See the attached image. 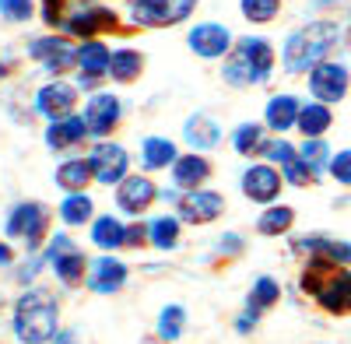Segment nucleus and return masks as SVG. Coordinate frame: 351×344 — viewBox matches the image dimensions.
Instances as JSON below:
<instances>
[{
  "instance_id": "bb28decb",
  "label": "nucleus",
  "mask_w": 351,
  "mask_h": 344,
  "mask_svg": "<svg viewBox=\"0 0 351 344\" xmlns=\"http://www.w3.org/2000/svg\"><path fill=\"white\" fill-rule=\"evenodd\" d=\"M232 148H236V155L243 158H256L267 151V127L263 123H239L236 130H232Z\"/></svg>"
},
{
  "instance_id": "aec40b11",
  "label": "nucleus",
  "mask_w": 351,
  "mask_h": 344,
  "mask_svg": "<svg viewBox=\"0 0 351 344\" xmlns=\"http://www.w3.org/2000/svg\"><path fill=\"white\" fill-rule=\"evenodd\" d=\"M211 172H215V165H211L208 155L186 151V155L176 158V165H172V186H176V190H183V193L204 190V183L211 180Z\"/></svg>"
},
{
  "instance_id": "423d86ee",
  "label": "nucleus",
  "mask_w": 351,
  "mask_h": 344,
  "mask_svg": "<svg viewBox=\"0 0 351 344\" xmlns=\"http://www.w3.org/2000/svg\"><path fill=\"white\" fill-rule=\"evenodd\" d=\"M46 264L53 267L56 281L64 284V288H81L88 281V271H92V260L77 249V243L67 236V232H56L46 246Z\"/></svg>"
},
{
  "instance_id": "79ce46f5",
  "label": "nucleus",
  "mask_w": 351,
  "mask_h": 344,
  "mask_svg": "<svg viewBox=\"0 0 351 344\" xmlns=\"http://www.w3.org/2000/svg\"><path fill=\"white\" fill-rule=\"evenodd\" d=\"M330 176L341 183V186H351V148H344V151H337L334 158H330Z\"/></svg>"
},
{
  "instance_id": "4be33fe9",
  "label": "nucleus",
  "mask_w": 351,
  "mask_h": 344,
  "mask_svg": "<svg viewBox=\"0 0 351 344\" xmlns=\"http://www.w3.org/2000/svg\"><path fill=\"white\" fill-rule=\"evenodd\" d=\"M176 158H180V148H176V140L158 137V134H152V137H144V140H141V165H144V172L172 169Z\"/></svg>"
},
{
  "instance_id": "ddd939ff",
  "label": "nucleus",
  "mask_w": 351,
  "mask_h": 344,
  "mask_svg": "<svg viewBox=\"0 0 351 344\" xmlns=\"http://www.w3.org/2000/svg\"><path fill=\"white\" fill-rule=\"evenodd\" d=\"M109 67H112V49L102 39H88L77 46V88L95 92V84L109 77Z\"/></svg>"
},
{
  "instance_id": "4468645a",
  "label": "nucleus",
  "mask_w": 351,
  "mask_h": 344,
  "mask_svg": "<svg viewBox=\"0 0 351 344\" xmlns=\"http://www.w3.org/2000/svg\"><path fill=\"white\" fill-rule=\"evenodd\" d=\"M74 109H77V84H71V81L56 77V81H46L36 92V112L46 116L49 123L64 120V116H74Z\"/></svg>"
},
{
  "instance_id": "0eeeda50",
  "label": "nucleus",
  "mask_w": 351,
  "mask_h": 344,
  "mask_svg": "<svg viewBox=\"0 0 351 344\" xmlns=\"http://www.w3.org/2000/svg\"><path fill=\"white\" fill-rule=\"evenodd\" d=\"M351 88V71L341 64V60H324L309 71V95L313 102H324V106H334L348 95Z\"/></svg>"
},
{
  "instance_id": "f8f14e48",
  "label": "nucleus",
  "mask_w": 351,
  "mask_h": 344,
  "mask_svg": "<svg viewBox=\"0 0 351 344\" xmlns=\"http://www.w3.org/2000/svg\"><path fill=\"white\" fill-rule=\"evenodd\" d=\"M243 197L253 200V204H274L281 197V186H285V176L271 165V162H253L246 172H243Z\"/></svg>"
},
{
  "instance_id": "09e8293b",
  "label": "nucleus",
  "mask_w": 351,
  "mask_h": 344,
  "mask_svg": "<svg viewBox=\"0 0 351 344\" xmlns=\"http://www.w3.org/2000/svg\"><path fill=\"white\" fill-rule=\"evenodd\" d=\"M348 46H351V32H348Z\"/></svg>"
},
{
  "instance_id": "f257e3e1",
  "label": "nucleus",
  "mask_w": 351,
  "mask_h": 344,
  "mask_svg": "<svg viewBox=\"0 0 351 344\" xmlns=\"http://www.w3.org/2000/svg\"><path fill=\"white\" fill-rule=\"evenodd\" d=\"M11 330L21 344H49L60 334V302L49 288H28L14 299Z\"/></svg>"
},
{
  "instance_id": "2eb2a0df",
  "label": "nucleus",
  "mask_w": 351,
  "mask_h": 344,
  "mask_svg": "<svg viewBox=\"0 0 351 344\" xmlns=\"http://www.w3.org/2000/svg\"><path fill=\"white\" fill-rule=\"evenodd\" d=\"M228 200L218 193V190H193V193H183L180 197V221H190V225H211L225 214Z\"/></svg>"
},
{
  "instance_id": "37998d69",
  "label": "nucleus",
  "mask_w": 351,
  "mask_h": 344,
  "mask_svg": "<svg viewBox=\"0 0 351 344\" xmlns=\"http://www.w3.org/2000/svg\"><path fill=\"white\" fill-rule=\"evenodd\" d=\"M127 246H152V239H148V225H141V221L127 225Z\"/></svg>"
},
{
  "instance_id": "ea45409f",
  "label": "nucleus",
  "mask_w": 351,
  "mask_h": 344,
  "mask_svg": "<svg viewBox=\"0 0 351 344\" xmlns=\"http://www.w3.org/2000/svg\"><path fill=\"white\" fill-rule=\"evenodd\" d=\"M327 151H330V148L324 145V137H306V145L299 148V158L319 172L324 165H330V162H327Z\"/></svg>"
},
{
  "instance_id": "b1692460",
  "label": "nucleus",
  "mask_w": 351,
  "mask_h": 344,
  "mask_svg": "<svg viewBox=\"0 0 351 344\" xmlns=\"http://www.w3.org/2000/svg\"><path fill=\"white\" fill-rule=\"evenodd\" d=\"M183 140L193 148V151H211L218 140H221V127L211 120V116H204V112H197V116H190L183 123Z\"/></svg>"
},
{
  "instance_id": "9b49d317",
  "label": "nucleus",
  "mask_w": 351,
  "mask_h": 344,
  "mask_svg": "<svg viewBox=\"0 0 351 344\" xmlns=\"http://www.w3.org/2000/svg\"><path fill=\"white\" fill-rule=\"evenodd\" d=\"M186 46L200 56V60H221V56L232 53L236 46V36L228 32V25H218V21H200L190 28L186 36Z\"/></svg>"
},
{
  "instance_id": "412c9836",
  "label": "nucleus",
  "mask_w": 351,
  "mask_h": 344,
  "mask_svg": "<svg viewBox=\"0 0 351 344\" xmlns=\"http://www.w3.org/2000/svg\"><path fill=\"white\" fill-rule=\"evenodd\" d=\"M299 112H302V102L295 95L281 92V95H274L267 106H263V127L274 130V134H285V130H291L299 123Z\"/></svg>"
},
{
  "instance_id": "72a5a7b5",
  "label": "nucleus",
  "mask_w": 351,
  "mask_h": 344,
  "mask_svg": "<svg viewBox=\"0 0 351 344\" xmlns=\"http://www.w3.org/2000/svg\"><path fill=\"white\" fill-rule=\"evenodd\" d=\"M180 218H172V214H162V218H155L152 225H148V239H152V246L155 249H176L180 246Z\"/></svg>"
},
{
  "instance_id": "a18cd8bd",
  "label": "nucleus",
  "mask_w": 351,
  "mask_h": 344,
  "mask_svg": "<svg viewBox=\"0 0 351 344\" xmlns=\"http://www.w3.org/2000/svg\"><path fill=\"white\" fill-rule=\"evenodd\" d=\"M218 249H221L225 256H232V253H243V239H236V232H228V236L218 243Z\"/></svg>"
},
{
  "instance_id": "49530a36",
  "label": "nucleus",
  "mask_w": 351,
  "mask_h": 344,
  "mask_svg": "<svg viewBox=\"0 0 351 344\" xmlns=\"http://www.w3.org/2000/svg\"><path fill=\"white\" fill-rule=\"evenodd\" d=\"M14 264V249L11 243H0V267H11Z\"/></svg>"
},
{
  "instance_id": "a211bd4d",
  "label": "nucleus",
  "mask_w": 351,
  "mask_h": 344,
  "mask_svg": "<svg viewBox=\"0 0 351 344\" xmlns=\"http://www.w3.org/2000/svg\"><path fill=\"white\" fill-rule=\"evenodd\" d=\"M88 137H92V134H88V123H84V116H77V112H74V116H64V120L46 123V130H43L46 148H49V151H56V155L81 148Z\"/></svg>"
},
{
  "instance_id": "c85d7f7f",
  "label": "nucleus",
  "mask_w": 351,
  "mask_h": 344,
  "mask_svg": "<svg viewBox=\"0 0 351 344\" xmlns=\"http://www.w3.org/2000/svg\"><path fill=\"white\" fill-rule=\"evenodd\" d=\"M92 243H95L99 249H106V253L123 249V246H127V225H123L120 218H112V214H99V218L92 221Z\"/></svg>"
},
{
  "instance_id": "c03bdc74",
  "label": "nucleus",
  "mask_w": 351,
  "mask_h": 344,
  "mask_svg": "<svg viewBox=\"0 0 351 344\" xmlns=\"http://www.w3.org/2000/svg\"><path fill=\"white\" fill-rule=\"evenodd\" d=\"M256 323H260V312H256V309H243L236 330H239V334H250V330H256Z\"/></svg>"
},
{
  "instance_id": "a19ab883",
  "label": "nucleus",
  "mask_w": 351,
  "mask_h": 344,
  "mask_svg": "<svg viewBox=\"0 0 351 344\" xmlns=\"http://www.w3.org/2000/svg\"><path fill=\"white\" fill-rule=\"evenodd\" d=\"M263 155H267L271 165H288L291 158L299 155V148H295V145H288L285 137H274V140H267V151H263Z\"/></svg>"
},
{
  "instance_id": "9d476101",
  "label": "nucleus",
  "mask_w": 351,
  "mask_h": 344,
  "mask_svg": "<svg viewBox=\"0 0 351 344\" xmlns=\"http://www.w3.org/2000/svg\"><path fill=\"white\" fill-rule=\"evenodd\" d=\"M88 162H92V172H95V183L102 186H120L127 176H130V155L127 148L112 145V140H99V145L88 151Z\"/></svg>"
},
{
  "instance_id": "473e14b6",
  "label": "nucleus",
  "mask_w": 351,
  "mask_h": 344,
  "mask_svg": "<svg viewBox=\"0 0 351 344\" xmlns=\"http://www.w3.org/2000/svg\"><path fill=\"white\" fill-rule=\"evenodd\" d=\"M278 302H281V284H278L274 278H267V274L256 278L253 288H250V295H246V309H256L260 317H263V312L274 309Z\"/></svg>"
},
{
  "instance_id": "20e7f679",
  "label": "nucleus",
  "mask_w": 351,
  "mask_h": 344,
  "mask_svg": "<svg viewBox=\"0 0 351 344\" xmlns=\"http://www.w3.org/2000/svg\"><path fill=\"white\" fill-rule=\"evenodd\" d=\"M278 67V53L274 46L263 39V36H246V39H236L232 53L225 56V67H221V77L236 88H253V84H263Z\"/></svg>"
},
{
  "instance_id": "c9c22d12",
  "label": "nucleus",
  "mask_w": 351,
  "mask_h": 344,
  "mask_svg": "<svg viewBox=\"0 0 351 344\" xmlns=\"http://www.w3.org/2000/svg\"><path fill=\"white\" fill-rule=\"evenodd\" d=\"M158 337L162 341H180L183 337V330H186V309L183 306H165L162 312H158Z\"/></svg>"
},
{
  "instance_id": "cd10ccee",
  "label": "nucleus",
  "mask_w": 351,
  "mask_h": 344,
  "mask_svg": "<svg viewBox=\"0 0 351 344\" xmlns=\"http://www.w3.org/2000/svg\"><path fill=\"white\" fill-rule=\"evenodd\" d=\"M141 74H144V53H141V49H134V46L112 49V67H109V77H112L116 84H134Z\"/></svg>"
},
{
  "instance_id": "dca6fc26",
  "label": "nucleus",
  "mask_w": 351,
  "mask_h": 344,
  "mask_svg": "<svg viewBox=\"0 0 351 344\" xmlns=\"http://www.w3.org/2000/svg\"><path fill=\"white\" fill-rule=\"evenodd\" d=\"M158 200V186H155V180H148V176H127L120 186H116V208H120L123 214H130V218H141L144 211H148L152 204Z\"/></svg>"
},
{
  "instance_id": "f03ea898",
  "label": "nucleus",
  "mask_w": 351,
  "mask_h": 344,
  "mask_svg": "<svg viewBox=\"0 0 351 344\" xmlns=\"http://www.w3.org/2000/svg\"><path fill=\"white\" fill-rule=\"evenodd\" d=\"M299 288L330 317H351V271L344 264L309 256L299 274Z\"/></svg>"
},
{
  "instance_id": "7c9ffc66",
  "label": "nucleus",
  "mask_w": 351,
  "mask_h": 344,
  "mask_svg": "<svg viewBox=\"0 0 351 344\" xmlns=\"http://www.w3.org/2000/svg\"><path fill=\"white\" fill-rule=\"evenodd\" d=\"M295 127L302 130V137H324V134L334 127V112H330V106H324V102H306Z\"/></svg>"
},
{
  "instance_id": "58836bf2",
  "label": "nucleus",
  "mask_w": 351,
  "mask_h": 344,
  "mask_svg": "<svg viewBox=\"0 0 351 344\" xmlns=\"http://www.w3.org/2000/svg\"><path fill=\"white\" fill-rule=\"evenodd\" d=\"M36 14V0H0V18L11 25H25Z\"/></svg>"
},
{
  "instance_id": "39448f33",
  "label": "nucleus",
  "mask_w": 351,
  "mask_h": 344,
  "mask_svg": "<svg viewBox=\"0 0 351 344\" xmlns=\"http://www.w3.org/2000/svg\"><path fill=\"white\" fill-rule=\"evenodd\" d=\"M53 228V208L43 204V200H21V204H14L4 218V236L8 243H21L28 253L39 249L49 236Z\"/></svg>"
},
{
  "instance_id": "4c0bfd02",
  "label": "nucleus",
  "mask_w": 351,
  "mask_h": 344,
  "mask_svg": "<svg viewBox=\"0 0 351 344\" xmlns=\"http://www.w3.org/2000/svg\"><path fill=\"white\" fill-rule=\"evenodd\" d=\"M281 176H285V183H291V186H313V183H319V180H316L319 172H316L313 165H306L299 155L291 158L288 165H281Z\"/></svg>"
},
{
  "instance_id": "a878e982",
  "label": "nucleus",
  "mask_w": 351,
  "mask_h": 344,
  "mask_svg": "<svg viewBox=\"0 0 351 344\" xmlns=\"http://www.w3.org/2000/svg\"><path fill=\"white\" fill-rule=\"evenodd\" d=\"M56 214L67 228H81V225H92L95 221V200L88 193H67L60 204H56Z\"/></svg>"
},
{
  "instance_id": "6ab92c4d",
  "label": "nucleus",
  "mask_w": 351,
  "mask_h": 344,
  "mask_svg": "<svg viewBox=\"0 0 351 344\" xmlns=\"http://www.w3.org/2000/svg\"><path fill=\"white\" fill-rule=\"evenodd\" d=\"M130 271L127 264L120 260V256H99V260H92V271H88V288H92L95 295H116V292H123V284H127Z\"/></svg>"
},
{
  "instance_id": "1a4fd4ad",
  "label": "nucleus",
  "mask_w": 351,
  "mask_h": 344,
  "mask_svg": "<svg viewBox=\"0 0 351 344\" xmlns=\"http://www.w3.org/2000/svg\"><path fill=\"white\" fill-rule=\"evenodd\" d=\"M84 123H88V134L106 140L116 127H120V116H123V102L120 95H112V92H92L84 102Z\"/></svg>"
},
{
  "instance_id": "f704fd0d",
  "label": "nucleus",
  "mask_w": 351,
  "mask_h": 344,
  "mask_svg": "<svg viewBox=\"0 0 351 344\" xmlns=\"http://www.w3.org/2000/svg\"><path fill=\"white\" fill-rule=\"evenodd\" d=\"M81 8H88V0H43V21L49 28H67Z\"/></svg>"
},
{
  "instance_id": "de8ad7c7",
  "label": "nucleus",
  "mask_w": 351,
  "mask_h": 344,
  "mask_svg": "<svg viewBox=\"0 0 351 344\" xmlns=\"http://www.w3.org/2000/svg\"><path fill=\"white\" fill-rule=\"evenodd\" d=\"M53 344H77V341H74V330H60V334L53 337Z\"/></svg>"
},
{
  "instance_id": "6e6552de",
  "label": "nucleus",
  "mask_w": 351,
  "mask_h": 344,
  "mask_svg": "<svg viewBox=\"0 0 351 344\" xmlns=\"http://www.w3.org/2000/svg\"><path fill=\"white\" fill-rule=\"evenodd\" d=\"M28 56L39 60L53 77H60L67 71H77V46L64 36H39L28 42Z\"/></svg>"
},
{
  "instance_id": "5701e85b",
  "label": "nucleus",
  "mask_w": 351,
  "mask_h": 344,
  "mask_svg": "<svg viewBox=\"0 0 351 344\" xmlns=\"http://www.w3.org/2000/svg\"><path fill=\"white\" fill-rule=\"evenodd\" d=\"M53 183L60 186V190H67V193H84L88 183H95L92 162H88V158H67V162H60V165H56V172H53Z\"/></svg>"
},
{
  "instance_id": "c756f323",
  "label": "nucleus",
  "mask_w": 351,
  "mask_h": 344,
  "mask_svg": "<svg viewBox=\"0 0 351 344\" xmlns=\"http://www.w3.org/2000/svg\"><path fill=\"white\" fill-rule=\"evenodd\" d=\"M193 8H197V0H162V4L144 18L141 25L144 28H169V25H180V21H186L190 14H193Z\"/></svg>"
},
{
  "instance_id": "7ed1b4c3",
  "label": "nucleus",
  "mask_w": 351,
  "mask_h": 344,
  "mask_svg": "<svg viewBox=\"0 0 351 344\" xmlns=\"http://www.w3.org/2000/svg\"><path fill=\"white\" fill-rule=\"evenodd\" d=\"M337 42H341V28L334 21H309V25L295 28L281 46L285 74H309L316 64L327 60Z\"/></svg>"
},
{
  "instance_id": "2f4dec72",
  "label": "nucleus",
  "mask_w": 351,
  "mask_h": 344,
  "mask_svg": "<svg viewBox=\"0 0 351 344\" xmlns=\"http://www.w3.org/2000/svg\"><path fill=\"white\" fill-rule=\"evenodd\" d=\"M291 225H295V208H288V204H271L267 211L256 218V232L267 236V239H274V236L291 232Z\"/></svg>"
},
{
  "instance_id": "393cba45",
  "label": "nucleus",
  "mask_w": 351,
  "mask_h": 344,
  "mask_svg": "<svg viewBox=\"0 0 351 344\" xmlns=\"http://www.w3.org/2000/svg\"><path fill=\"white\" fill-rule=\"evenodd\" d=\"M295 249L299 253H309V256H319V260H334V264H351V246L348 243H337L330 236H306V239H295Z\"/></svg>"
},
{
  "instance_id": "f3484780",
  "label": "nucleus",
  "mask_w": 351,
  "mask_h": 344,
  "mask_svg": "<svg viewBox=\"0 0 351 344\" xmlns=\"http://www.w3.org/2000/svg\"><path fill=\"white\" fill-rule=\"evenodd\" d=\"M116 25H120L116 11H109V8H102V4H88V8H81V11L67 21L64 32L74 36V39H84V42H88V39H99V36L112 32Z\"/></svg>"
},
{
  "instance_id": "e433bc0d",
  "label": "nucleus",
  "mask_w": 351,
  "mask_h": 344,
  "mask_svg": "<svg viewBox=\"0 0 351 344\" xmlns=\"http://www.w3.org/2000/svg\"><path fill=\"white\" fill-rule=\"evenodd\" d=\"M239 11H243V18L253 21V25H267V21L278 18L281 0H239Z\"/></svg>"
}]
</instances>
